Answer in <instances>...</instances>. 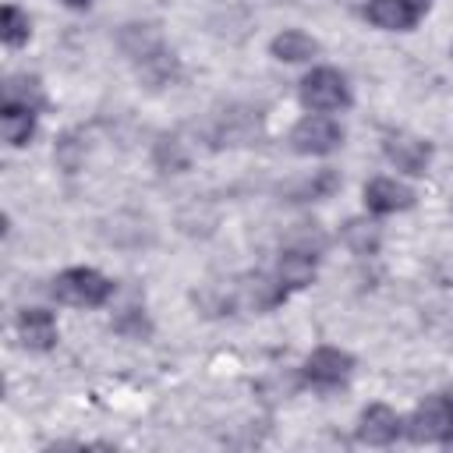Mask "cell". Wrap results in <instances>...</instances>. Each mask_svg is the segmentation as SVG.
<instances>
[{
    "instance_id": "cell-3",
    "label": "cell",
    "mask_w": 453,
    "mask_h": 453,
    "mask_svg": "<svg viewBox=\"0 0 453 453\" xmlns=\"http://www.w3.org/2000/svg\"><path fill=\"white\" fill-rule=\"evenodd\" d=\"M301 103L315 113H329V110H343L350 103V88L343 81L340 71L333 67H315L311 74H304L301 81Z\"/></svg>"
},
{
    "instance_id": "cell-6",
    "label": "cell",
    "mask_w": 453,
    "mask_h": 453,
    "mask_svg": "<svg viewBox=\"0 0 453 453\" xmlns=\"http://www.w3.org/2000/svg\"><path fill=\"white\" fill-rule=\"evenodd\" d=\"M350 372H354V357L347 350H336V347H319L304 361V379L319 389H333V386L347 382Z\"/></svg>"
},
{
    "instance_id": "cell-19",
    "label": "cell",
    "mask_w": 453,
    "mask_h": 453,
    "mask_svg": "<svg viewBox=\"0 0 453 453\" xmlns=\"http://www.w3.org/2000/svg\"><path fill=\"white\" fill-rule=\"evenodd\" d=\"M28 14H21L14 4H7L4 7V42L7 46H21L25 39H28Z\"/></svg>"
},
{
    "instance_id": "cell-18",
    "label": "cell",
    "mask_w": 453,
    "mask_h": 453,
    "mask_svg": "<svg viewBox=\"0 0 453 453\" xmlns=\"http://www.w3.org/2000/svg\"><path fill=\"white\" fill-rule=\"evenodd\" d=\"M336 188H340L336 170H319L315 177H308V180H301V184H297L294 202H304V198H326V195H329V191H336Z\"/></svg>"
},
{
    "instance_id": "cell-1",
    "label": "cell",
    "mask_w": 453,
    "mask_h": 453,
    "mask_svg": "<svg viewBox=\"0 0 453 453\" xmlns=\"http://www.w3.org/2000/svg\"><path fill=\"white\" fill-rule=\"evenodd\" d=\"M120 50L142 67V74H149L152 85H159L173 74V53H166V46L152 25H124Z\"/></svg>"
},
{
    "instance_id": "cell-2",
    "label": "cell",
    "mask_w": 453,
    "mask_h": 453,
    "mask_svg": "<svg viewBox=\"0 0 453 453\" xmlns=\"http://www.w3.org/2000/svg\"><path fill=\"white\" fill-rule=\"evenodd\" d=\"M113 294V283L96 269H67L53 280V297L78 308H99Z\"/></svg>"
},
{
    "instance_id": "cell-7",
    "label": "cell",
    "mask_w": 453,
    "mask_h": 453,
    "mask_svg": "<svg viewBox=\"0 0 453 453\" xmlns=\"http://www.w3.org/2000/svg\"><path fill=\"white\" fill-rule=\"evenodd\" d=\"M365 205L379 216H389V212H403L414 205V191L407 184H396L389 177H375L368 188H365Z\"/></svg>"
},
{
    "instance_id": "cell-5",
    "label": "cell",
    "mask_w": 453,
    "mask_h": 453,
    "mask_svg": "<svg viewBox=\"0 0 453 453\" xmlns=\"http://www.w3.org/2000/svg\"><path fill=\"white\" fill-rule=\"evenodd\" d=\"M290 145L301 156H326V152L343 145V127L329 117H304L290 131Z\"/></svg>"
},
{
    "instance_id": "cell-10",
    "label": "cell",
    "mask_w": 453,
    "mask_h": 453,
    "mask_svg": "<svg viewBox=\"0 0 453 453\" xmlns=\"http://www.w3.org/2000/svg\"><path fill=\"white\" fill-rule=\"evenodd\" d=\"M425 11L411 0H372L368 4V21L379 25V28H396V32H407L418 25Z\"/></svg>"
},
{
    "instance_id": "cell-17",
    "label": "cell",
    "mask_w": 453,
    "mask_h": 453,
    "mask_svg": "<svg viewBox=\"0 0 453 453\" xmlns=\"http://www.w3.org/2000/svg\"><path fill=\"white\" fill-rule=\"evenodd\" d=\"M4 99L7 103H25V106H42V88H39V78H28V74H14L7 78L4 85Z\"/></svg>"
},
{
    "instance_id": "cell-4",
    "label": "cell",
    "mask_w": 453,
    "mask_h": 453,
    "mask_svg": "<svg viewBox=\"0 0 453 453\" xmlns=\"http://www.w3.org/2000/svg\"><path fill=\"white\" fill-rule=\"evenodd\" d=\"M407 435L414 442H449L453 439V400L428 396L407 421Z\"/></svg>"
},
{
    "instance_id": "cell-22",
    "label": "cell",
    "mask_w": 453,
    "mask_h": 453,
    "mask_svg": "<svg viewBox=\"0 0 453 453\" xmlns=\"http://www.w3.org/2000/svg\"><path fill=\"white\" fill-rule=\"evenodd\" d=\"M60 4H67V7H74V11H85L92 0H60Z\"/></svg>"
},
{
    "instance_id": "cell-15",
    "label": "cell",
    "mask_w": 453,
    "mask_h": 453,
    "mask_svg": "<svg viewBox=\"0 0 453 453\" xmlns=\"http://www.w3.org/2000/svg\"><path fill=\"white\" fill-rule=\"evenodd\" d=\"M319 53V42L297 28H287L273 39V57L276 60H287V64H301V60H311Z\"/></svg>"
},
{
    "instance_id": "cell-8",
    "label": "cell",
    "mask_w": 453,
    "mask_h": 453,
    "mask_svg": "<svg viewBox=\"0 0 453 453\" xmlns=\"http://www.w3.org/2000/svg\"><path fill=\"white\" fill-rule=\"evenodd\" d=\"M382 149H386L389 163H396V170L414 173V177L425 173L428 156H432V149H428L421 138H411V134H386V145H382Z\"/></svg>"
},
{
    "instance_id": "cell-11",
    "label": "cell",
    "mask_w": 453,
    "mask_h": 453,
    "mask_svg": "<svg viewBox=\"0 0 453 453\" xmlns=\"http://www.w3.org/2000/svg\"><path fill=\"white\" fill-rule=\"evenodd\" d=\"M18 333H21L28 350H50L57 343V322L42 308H25L18 315Z\"/></svg>"
},
{
    "instance_id": "cell-13",
    "label": "cell",
    "mask_w": 453,
    "mask_h": 453,
    "mask_svg": "<svg viewBox=\"0 0 453 453\" xmlns=\"http://www.w3.org/2000/svg\"><path fill=\"white\" fill-rule=\"evenodd\" d=\"M0 120H4V138L11 145H25L35 131V106H25V103H7L0 106Z\"/></svg>"
},
{
    "instance_id": "cell-21",
    "label": "cell",
    "mask_w": 453,
    "mask_h": 453,
    "mask_svg": "<svg viewBox=\"0 0 453 453\" xmlns=\"http://www.w3.org/2000/svg\"><path fill=\"white\" fill-rule=\"evenodd\" d=\"M57 163H60L67 173L78 170V163H81V145H78L74 134H64V138L57 142Z\"/></svg>"
},
{
    "instance_id": "cell-12",
    "label": "cell",
    "mask_w": 453,
    "mask_h": 453,
    "mask_svg": "<svg viewBox=\"0 0 453 453\" xmlns=\"http://www.w3.org/2000/svg\"><path fill=\"white\" fill-rule=\"evenodd\" d=\"M315 251H304V248H287L283 255H280V269H276V276H280V287L283 290H297V287H308L311 280H315Z\"/></svg>"
},
{
    "instance_id": "cell-14",
    "label": "cell",
    "mask_w": 453,
    "mask_h": 453,
    "mask_svg": "<svg viewBox=\"0 0 453 453\" xmlns=\"http://www.w3.org/2000/svg\"><path fill=\"white\" fill-rule=\"evenodd\" d=\"M258 134V110H230L219 124V145H248Z\"/></svg>"
},
{
    "instance_id": "cell-20",
    "label": "cell",
    "mask_w": 453,
    "mask_h": 453,
    "mask_svg": "<svg viewBox=\"0 0 453 453\" xmlns=\"http://www.w3.org/2000/svg\"><path fill=\"white\" fill-rule=\"evenodd\" d=\"M156 163H159L163 170H184V166H188V156L180 152V142H177V138H159V145H156Z\"/></svg>"
},
{
    "instance_id": "cell-9",
    "label": "cell",
    "mask_w": 453,
    "mask_h": 453,
    "mask_svg": "<svg viewBox=\"0 0 453 453\" xmlns=\"http://www.w3.org/2000/svg\"><path fill=\"white\" fill-rule=\"evenodd\" d=\"M396 435H400V418H396V411H389L386 403L365 407L361 425H357V439H361V442H368V446H389Z\"/></svg>"
},
{
    "instance_id": "cell-16",
    "label": "cell",
    "mask_w": 453,
    "mask_h": 453,
    "mask_svg": "<svg viewBox=\"0 0 453 453\" xmlns=\"http://www.w3.org/2000/svg\"><path fill=\"white\" fill-rule=\"evenodd\" d=\"M343 241L354 255H375L379 251V226L372 219H347Z\"/></svg>"
}]
</instances>
